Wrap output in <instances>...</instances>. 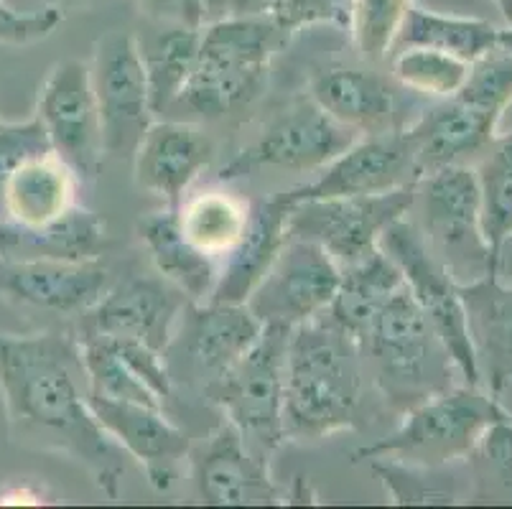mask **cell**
<instances>
[{
	"label": "cell",
	"mask_w": 512,
	"mask_h": 509,
	"mask_svg": "<svg viewBox=\"0 0 512 509\" xmlns=\"http://www.w3.org/2000/svg\"><path fill=\"white\" fill-rule=\"evenodd\" d=\"M138 237L161 278L179 288L192 303H207L212 298L220 278L217 260L186 240L176 209L166 207L143 217L138 222Z\"/></svg>",
	"instance_id": "obj_28"
},
{
	"label": "cell",
	"mask_w": 512,
	"mask_h": 509,
	"mask_svg": "<svg viewBox=\"0 0 512 509\" xmlns=\"http://www.w3.org/2000/svg\"><path fill=\"white\" fill-rule=\"evenodd\" d=\"M416 184L385 194L332 196L291 204L288 237L327 250L339 268H349L380 250V237L413 207Z\"/></svg>",
	"instance_id": "obj_8"
},
{
	"label": "cell",
	"mask_w": 512,
	"mask_h": 509,
	"mask_svg": "<svg viewBox=\"0 0 512 509\" xmlns=\"http://www.w3.org/2000/svg\"><path fill=\"white\" fill-rule=\"evenodd\" d=\"M360 354L365 372L398 413L454 387L459 375L449 349L411 296L398 288L362 331Z\"/></svg>",
	"instance_id": "obj_3"
},
{
	"label": "cell",
	"mask_w": 512,
	"mask_h": 509,
	"mask_svg": "<svg viewBox=\"0 0 512 509\" xmlns=\"http://www.w3.org/2000/svg\"><path fill=\"white\" fill-rule=\"evenodd\" d=\"M192 482L204 504L217 507H273L286 497L271 476V464L250 451L232 423L222 420L189 451Z\"/></svg>",
	"instance_id": "obj_16"
},
{
	"label": "cell",
	"mask_w": 512,
	"mask_h": 509,
	"mask_svg": "<svg viewBox=\"0 0 512 509\" xmlns=\"http://www.w3.org/2000/svg\"><path fill=\"white\" fill-rule=\"evenodd\" d=\"M418 232L434 258L467 286L492 273V245L482 224V189L467 163L436 168L416 181L413 207Z\"/></svg>",
	"instance_id": "obj_6"
},
{
	"label": "cell",
	"mask_w": 512,
	"mask_h": 509,
	"mask_svg": "<svg viewBox=\"0 0 512 509\" xmlns=\"http://www.w3.org/2000/svg\"><path fill=\"white\" fill-rule=\"evenodd\" d=\"M380 250L400 268L411 296L449 349L464 385H482L459 286L428 250L416 222L408 217L395 219L380 237Z\"/></svg>",
	"instance_id": "obj_9"
},
{
	"label": "cell",
	"mask_w": 512,
	"mask_h": 509,
	"mask_svg": "<svg viewBox=\"0 0 512 509\" xmlns=\"http://www.w3.org/2000/svg\"><path fill=\"white\" fill-rule=\"evenodd\" d=\"M0 398L13 443L64 454L107 497H120L123 448L102 431L87 403V372L77 336L0 331Z\"/></svg>",
	"instance_id": "obj_1"
},
{
	"label": "cell",
	"mask_w": 512,
	"mask_h": 509,
	"mask_svg": "<svg viewBox=\"0 0 512 509\" xmlns=\"http://www.w3.org/2000/svg\"><path fill=\"white\" fill-rule=\"evenodd\" d=\"M49 151L54 148L36 115L23 123H0V219H3V191H6L8 179L29 158Z\"/></svg>",
	"instance_id": "obj_39"
},
{
	"label": "cell",
	"mask_w": 512,
	"mask_h": 509,
	"mask_svg": "<svg viewBox=\"0 0 512 509\" xmlns=\"http://www.w3.org/2000/svg\"><path fill=\"white\" fill-rule=\"evenodd\" d=\"M51 148L74 168L79 181H95L105 163V138L90 82V64L67 59L46 74L36 105Z\"/></svg>",
	"instance_id": "obj_13"
},
{
	"label": "cell",
	"mask_w": 512,
	"mask_h": 509,
	"mask_svg": "<svg viewBox=\"0 0 512 509\" xmlns=\"http://www.w3.org/2000/svg\"><path fill=\"white\" fill-rule=\"evenodd\" d=\"M288 41L286 31L260 16H225L202 26L197 67L176 102L204 118H222L263 90L268 67Z\"/></svg>",
	"instance_id": "obj_4"
},
{
	"label": "cell",
	"mask_w": 512,
	"mask_h": 509,
	"mask_svg": "<svg viewBox=\"0 0 512 509\" xmlns=\"http://www.w3.org/2000/svg\"><path fill=\"white\" fill-rule=\"evenodd\" d=\"M413 0H352V23L349 31L355 46L367 62L388 59L398 28L406 18Z\"/></svg>",
	"instance_id": "obj_36"
},
{
	"label": "cell",
	"mask_w": 512,
	"mask_h": 509,
	"mask_svg": "<svg viewBox=\"0 0 512 509\" xmlns=\"http://www.w3.org/2000/svg\"><path fill=\"white\" fill-rule=\"evenodd\" d=\"M291 329L265 326L258 342L220 377L204 385V398L222 410L245 446L271 464L286 443L283 398H286V352Z\"/></svg>",
	"instance_id": "obj_7"
},
{
	"label": "cell",
	"mask_w": 512,
	"mask_h": 509,
	"mask_svg": "<svg viewBox=\"0 0 512 509\" xmlns=\"http://www.w3.org/2000/svg\"><path fill=\"white\" fill-rule=\"evenodd\" d=\"M87 403L102 431L113 438L130 459L141 464L148 484L156 492H171L179 479L181 461L189 459L192 438L184 428L166 418L164 408H148L138 403H120L92 395Z\"/></svg>",
	"instance_id": "obj_17"
},
{
	"label": "cell",
	"mask_w": 512,
	"mask_h": 509,
	"mask_svg": "<svg viewBox=\"0 0 512 509\" xmlns=\"http://www.w3.org/2000/svg\"><path fill=\"white\" fill-rule=\"evenodd\" d=\"M362 364L355 336L327 314L291 329L286 352V443H314L357 426L362 408Z\"/></svg>",
	"instance_id": "obj_2"
},
{
	"label": "cell",
	"mask_w": 512,
	"mask_h": 509,
	"mask_svg": "<svg viewBox=\"0 0 512 509\" xmlns=\"http://www.w3.org/2000/svg\"><path fill=\"white\" fill-rule=\"evenodd\" d=\"M105 242V222L79 204L39 227L0 219V260H95Z\"/></svg>",
	"instance_id": "obj_26"
},
{
	"label": "cell",
	"mask_w": 512,
	"mask_h": 509,
	"mask_svg": "<svg viewBox=\"0 0 512 509\" xmlns=\"http://www.w3.org/2000/svg\"><path fill=\"white\" fill-rule=\"evenodd\" d=\"M500 46L502 49L512 51V26H510V31H500Z\"/></svg>",
	"instance_id": "obj_43"
},
{
	"label": "cell",
	"mask_w": 512,
	"mask_h": 509,
	"mask_svg": "<svg viewBox=\"0 0 512 509\" xmlns=\"http://www.w3.org/2000/svg\"><path fill=\"white\" fill-rule=\"evenodd\" d=\"M479 377L500 398L512 382V288L495 275L459 286Z\"/></svg>",
	"instance_id": "obj_25"
},
{
	"label": "cell",
	"mask_w": 512,
	"mask_h": 509,
	"mask_svg": "<svg viewBox=\"0 0 512 509\" xmlns=\"http://www.w3.org/2000/svg\"><path fill=\"white\" fill-rule=\"evenodd\" d=\"M339 280L342 268L327 250L309 240L288 237L245 306L263 326L296 329L332 306Z\"/></svg>",
	"instance_id": "obj_12"
},
{
	"label": "cell",
	"mask_w": 512,
	"mask_h": 509,
	"mask_svg": "<svg viewBox=\"0 0 512 509\" xmlns=\"http://www.w3.org/2000/svg\"><path fill=\"white\" fill-rule=\"evenodd\" d=\"M456 95L502 115L512 102V51L495 46L479 56L469 64L467 79Z\"/></svg>",
	"instance_id": "obj_38"
},
{
	"label": "cell",
	"mask_w": 512,
	"mask_h": 509,
	"mask_svg": "<svg viewBox=\"0 0 512 509\" xmlns=\"http://www.w3.org/2000/svg\"><path fill=\"white\" fill-rule=\"evenodd\" d=\"M421 179V168L416 161L408 128L388 130V133H370L339 153L334 161L324 166V174L316 181L281 191L288 204L306 202V199H332V196H360L385 194V191L413 186Z\"/></svg>",
	"instance_id": "obj_15"
},
{
	"label": "cell",
	"mask_w": 512,
	"mask_h": 509,
	"mask_svg": "<svg viewBox=\"0 0 512 509\" xmlns=\"http://www.w3.org/2000/svg\"><path fill=\"white\" fill-rule=\"evenodd\" d=\"M199 39H202V28L166 23L164 31L153 36L151 41L146 44L138 41L143 64H146L153 115L176 105L179 95L184 92L186 82L197 67Z\"/></svg>",
	"instance_id": "obj_32"
},
{
	"label": "cell",
	"mask_w": 512,
	"mask_h": 509,
	"mask_svg": "<svg viewBox=\"0 0 512 509\" xmlns=\"http://www.w3.org/2000/svg\"><path fill=\"white\" fill-rule=\"evenodd\" d=\"M77 336V334H74ZM87 372V390L107 400L164 408L171 398L166 354L130 339L77 336Z\"/></svg>",
	"instance_id": "obj_19"
},
{
	"label": "cell",
	"mask_w": 512,
	"mask_h": 509,
	"mask_svg": "<svg viewBox=\"0 0 512 509\" xmlns=\"http://www.w3.org/2000/svg\"><path fill=\"white\" fill-rule=\"evenodd\" d=\"M497 6H500L502 16H505V21L512 26V0H497Z\"/></svg>",
	"instance_id": "obj_42"
},
{
	"label": "cell",
	"mask_w": 512,
	"mask_h": 509,
	"mask_svg": "<svg viewBox=\"0 0 512 509\" xmlns=\"http://www.w3.org/2000/svg\"><path fill=\"white\" fill-rule=\"evenodd\" d=\"M360 133L344 128L321 110L309 95H301L276 112L258 138L237 151L220 168V181H235L253 176L263 168L286 171H314L347 151Z\"/></svg>",
	"instance_id": "obj_10"
},
{
	"label": "cell",
	"mask_w": 512,
	"mask_h": 509,
	"mask_svg": "<svg viewBox=\"0 0 512 509\" xmlns=\"http://www.w3.org/2000/svg\"><path fill=\"white\" fill-rule=\"evenodd\" d=\"M288 212L291 204L283 194L250 202V219L245 235L222 258L220 278L209 301L245 303L260 283L278 252L288 240Z\"/></svg>",
	"instance_id": "obj_24"
},
{
	"label": "cell",
	"mask_w": 512,
	"mask_h": 509,
	"mask_svg": "<svg viewBox=\"0 0 512 509\" xmlns=\"http://www.w3.org/2000/svg\"><path fill=\"white\" fill-rule=\"evenodd\" d=\"M189 303L192 301L169 280L130 275L123 283L107 288L105 296L79 316L77 336L130 339L166 354Z\"/></svg>",
	"instance_id": "obj_14"
},
{
	"label": "cell",
	"mask_w": 512,
	"mask_h": 509,
	"mask_svg": "<svg viewBox=\"0 0 512 509\" xmlns=\"http://www.w3.org/2000/svg\"><path fill=\"white\" fill-rule=\"evenodd\" d=\"M390 67H393L395 84H400L403 90L441 97V100L456 95L469 74V64L462 59L434 49H418V46L390 54Z\"/></svg>",
	"instance_id": "obj_33"
},
{
	"label": "cell",
	"mask_w": 512,
	"mask_h": 509,
	"mask_svg": "<svg viewBox=\"0 0 512 509\" xmlns=\"http://www.w3.org/2000/svg\"><path fill=\"white\" fill-rule=\"evenodd\" d=\"M176 219L186 240L217 260L225 258L245 235L250 202L227 189H204L189 199H181Z\"/></svg>",
	"instance_id": "obj_31"
},
{
	"label": "cell",
	"mask_w": 512,
	"mask_h": 509,
	"mask_svg": "<svg viewBox=\"0 0 512 509\" xmlns=\"http://www.w3.org/2000/svg\"><path fill=\"white\" fill-rule=\"evenodd\" d=\"M500 112L479 107L459 95L428 107L421 118L408 128L421 176L436 168L464 163V158L484 153L495 140Z\"/></svg>",
	"instance_id": "obj_23"
},
{
	"label": "cell",
	"mask_w": 512,
	"mask_h": 509,
	"mask_svg": "<svg viewBox=\"0 0 512 509\" xmlns=\"http://www.w3.org/2000/svg\"><path fill=\"white\" fill-rule=\"evenodd\" d=\"M505 418L497 398L482 385H454L434 398L406 410L400 426L390 436L357 448L352 461H395L423 469H444L459 459H469L479 436Z\"/></svg>",
	"instance_id": "obj_5"
},
{
	"label": "cell",
	"mask_w": 512,
	"mask_h": 509,
	"mask_svg": "<svg viewBox=\"0 0 512 509\" xmlns=\"http://www.w3.org/2000/svg\"><path fill=\"white\" fill-rule=\"evenodd\" d=\"M403 286H406V280H403L398 265L383 250H377L362 263L342 268L337 296L324 314L349 336L360 339L372 316Z\"/></svg>",
	"instance_id": "obj_29"
},
{
	"label": "cell",
	"mask_w": 512,
	"mask_h": 509,
	"mask_svg": "<svg viewBox=\"0 0 512 509\" xmlns=\"http://www.w3.org/2000/svg\"><path fill=\"white\" fill-rule=\"evenodd\" d=\"M472 469L479 494L512 499V426L505 418L495 420L472 448Z\"/></svg>",
	"instance_id": "obj_37"
},
{
	"label": "cell",
	"mask_w": 512,
	"mask_h": 509,
	"mask_svg": "<svg viewBox=\"0 0 512 509\" xmlns=\"http://www.w3.org/2000/svg\"><path fill=\"white\" fill-rule=\"evenodd\" d=\"M395 79L375 69L327 64L316 69L309 82V97L329 118L360 135L406 128L400 123V102Z\"/></svg>",
	"instance_id": "obj_21"
},
{
	"label": "cell",
	"mask_w": 512,
	"mask_h": 509,
	"mask_svg": "<svg viewBox=\"0 0 512 509\" xmlns=\"http://www.w3.org/2000/svg\"><path fill=\"white\" fill-rule=\"evenodd\" d=\"M79 176L57 153H41L29 158L8 179L3 191V219L39 227L64 217L77 207Z\"/></svg>",
	"instance_id": "obj_27"
},
{
	"label": "cell",
	"mask_w": 512,
	"mask_h": 509,
	"mask_svg": "<svg viewBox=\"0 0 512 509\" xmlns=\"http://www.w3.org/2000/svg\"><path fill=\"white\" fill-rule=\"evenodd\" d=\"M113 286L95 260H0V296L51 314L82 316Z\"/></svg>",
	"instance_id": "obj_18"
},
{
	"label": "cell",
	"mask_w": 512,
	"mask_h": 509,
	"mask_svg": "<svg viewBox=\"0 0 512 509\" xmlns=\"http://www.w3.org/2000/svg\"><path fill=\"white\" fill-rule=\"evenodd\" d=\"M263 329L245 303L207 301L186 306L174 336L194 370L212 382L258 342Z\"/></svg>",
	"instance_id": "obj_22"
},
{
	"label": "cell",
	"mask_w": 512,
	"mask_h": 509,
	"mask_svg": "<svg viewBox=\"0 0 512 509\" xmlns=\"http://www.w3.org/2000/svg\"><path fill=\"white\" fill-rule=\"evenodd\" d=\"M492 275L500 280L502 286L512 288V232L502 237L492 250Z\"/></svg>",
	"instance_id": "obj_41"
},
{
	"label": "cell",
	"mask_w": 512,
	"mask_h": 509,
	"mask_svg": "<svg viewBox=\"0 0 512 509\" xmlns=\"http://www.w3.org/2000/svg\"><path fill=\"white\" fill-rule=\"evenodd\" d=\"M90 82L102 120L107 156L133 153L153 123L148 74L136 34L125 28L107 31L95 44Z\"/></svg>",
	"instance_id": "obj_11"
},
{
	"label": "cell",
	"mask_w": 512,
	"mask_h": 509,
	"mask_svg": "<svg viewBox=\"0 0 512 509\" xmlns=\"http://www.w3.org/2000/svg\"><path fill=\"white\" fill-rule=\"evenodd\" d=\"M411 46L441 51V54H451L472 64L479 56L500 46V31L492 23L477 21V18L444 16V13L411 6L400 23L390 54L411 49Z\"/></svg>",
	"instance_id": "obj_30"
},
{
	"label": "cell",
	"mask_w": 512,
	"mask_h": 509,
	"mask_svg": "<svg viewBox=\"0 0 512 509\" xmlns=\"http://www.w3.org/2000/svg\"><path fill=\"white\" fill-rule=\"evenodd\" d=\"M214 161V140L192 123L164 120L151 123L133 151V176L148 194L176 209L186 189Z\"/></svg>",
	"instance_id": "obj_20"
},
{
	"label": "cell",
	"mask_w": 512,
	"mask_h": 509,
	"mask_svg": "<svg viewBox=\"0 0 512 509\" xmlns=\"http://www.w3.org/2000/svg\"><path fill=\"white\" fill-rule=\"evenodd\" d=\"M227 16H260L288 36L316 23L349 28L352 0H220Z\"/></svg>",
	"instance_id": "obj_34"
},
{
	"label": "cell",
	"mask_w": 512,
	"mask_h": 509,
	"mask_svg": "<svg viewBox=\"0 0 512 509\" xmlns=\"http://www.w3.org/2000/svg\"><path fill=\"white\" fill-rule=\"evenodd\" d=\"M146 16L158 23L202 28L209 16V0H138Z\"/></svg>",
	"instance_id": "obj_40"
},
{
	"label": "cell",
	"mask_w": 512,
	"mask_h": 509,
	"mask_svg": "<svg viewBox=\"0 0 512 509\" xmlns=\"http://www.w3.org/2000/svg\"><path fill=\"white\" fill-rule=\"evenodd\" d=\"M482 189V224L492 250L512 232V133L495 138L477 171Z\"/></svg>",
	"instance_id": "obj_35"
}]
</instances>
